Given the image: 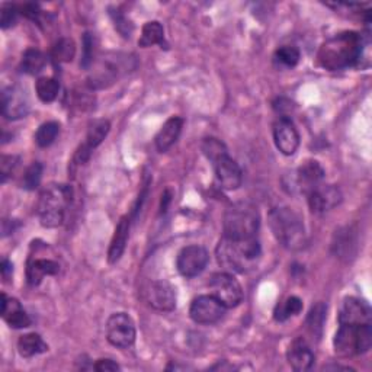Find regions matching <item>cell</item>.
I'll use <instances>...</instances> for the list:
<instances>
[{"label":"cell","mask_w":372,"mask_h":372,"mask_svg":"<svg viewBox=\"0 0 372 372\" xmlns=\"http://www.w3.org/2000/svg\"><path fill=\"white\" fill-rule=\"evenodd\" d=\"M22 13L25 16L31 18V19H37L40 15V6L34 5V4H27V5L22 6Z\"/></svg>","instance_id":"43"},{"label":"cell","mask_w":372,"mask_h":372,"mask_svg":"<svg viewBox=\"0 0 372 372\" xmlns=\"http://www.w3.org/2000/svg\"><path fill=\"white\" fill-rule=\"evenodd\" d=\"M42 178V164L40 162H34L27 170H25V175L22 179V188L34 191L40 186Z\"/></svg>","instance_id":"35"},{"label":"cell","mask_w":372,"mask_h":372,"mask_svg":"<svg viewBox=\"0 0 372 372\" xmlns=\"http://www.w3.org/2000/svg\"><path fill=\"white\" fill-rule=\"evenodd\" d=\"M325 369H344V371H354L349 366H340V365H332V366H325Z\"/></svg>","instance_id":"45"},{"label":"cell","mask_w":372,"mask_h":372,"mask_svg":"<svg viewBox=\"0 0 372 372\" xmlns=\"http://www.w3.org/2000/svg\"><path fill=\"white\" fill-rule=\"evenodd\" d=\"M83 54L80 66L83 68H88L90 64H93V37L90 32H86L83 35Z\"/></svg>","instance_id":"39"},{"label":"cell","mask_w":372,"mask_h":372,"mask_svg":"<svg viewBox=\"0 0 372 372\" xmlns=\"http://www.w3.org/2000/svg\"><path fill=\"white\" fill-rule=\"evenodd\" d=\"M163 42H164V30L162 27V23L157 20L147 22L143 27L138 45L147 48L152 45H163Z\"/></svg>","instance_id":"25"},{"label":"cell","mask_w":372,"mask_h":372,"mask_svg":"<svg viewBox=\"0 0 372 372\" xmlns=\"http://www.w3.org/2000/svg\"><path fill=\"white\" fill-rule=\"evenodd\" d=\"M45 63H47V59L40 52V49L30 48L25 52L22 57L20 67H22V71H25L27 74H38L45 67Z\"/></svg>","instance_id":"28"},{"label":"cell","mask_w":372,"mask_h":372,"mask_svg":"<svg viewBox=\"0 0 372 372\" xmlns=\"http://www.w3.org/2000/svg\"><path fill=\"white\" fill-rule=\"evenodd\" d=\"M184 128V119L181 116H172L169 118L164 124L163 127L160 128V131L156 136V147L157 150L164 153L167 152L169 148L175 144L182 133Z\"/></svg>","instance_id":"22"},{"label":"cell","mask_w":372,"mask_h":372,"mask_svg":"<svg viewBox=\"0 0 372 372\" xmlns=\"http://www.w3.org/2000/svg\"><path fill=\"white\" fill-rule=\"evenodd\" d=\"M300 49L294 47V45H284L281 48H278L275 52L274 60L278 66L281 67H287V68H292L300 61Z\"/></svg>","instance_id":"31"},{"label":"cell","mask_w":372,"mask_h":372,"mask_svg":"<svg viewBox=\"0 0 372 372\" xmlns=\"http://www.w3.org/2000/svg\"><path fill=\"white\" fill-rule=\"evenodd\" d=\"M303 310V301L299 299V296H288L285 301H282L281 304L277 306L274 317L277 321H285L292 316L300 314Z\"/></svg>","instance_id":"30"},{"label":"cell","mask_w":372,"mask_h":372,"mask_svg":"<svg viewBox=\"0 0 372 372\" xmlns=\"http://www.w3.org/2000/svg\"><path fill=\"white\" fill-rule=\"evenodd\" d=\"M130 218L128 217H122L118 221V226L115 229L114 237L111 240V246H109V251H108V262L111 265L116 263L124 252H126V247H127V241L130 237Z\"/></svg>","instance_id":"21"},{"label":"cell","mask_w":372,"mask_h":372,"mask_svg":"<svg viewBox=\"0 0 372 372\" xmlns=\"http://www.w3.org/2000/svg\"><path fill=\"white\" fill-rule=\"evenodd\" d=\"M210 260L208 252L203 246H186L179 252L176 266L179 274L185 278H195L203 274Z\"/></svg>","instance_id":"10"},{"label":"cell","mask_w":372,"mask_h":372,"mask_svg":"<svg viewBox=\"0 0 372 372\" xmlns=\"http://www.w3.org/2000/svg\"><path fill=\"white\" fill-rule=\"evenodd\" d=\"M203 152L211 163H215L221 156H224L229 153L226 144L220 141L218 138H212V137L205 138L203 141Z\"/></svg>","instance_id":"34"},{"label":"cell","mask_w":372,"mask_h":372,"mask_svg":"<svg viewBox=\"0 0 372 372\" xmlns=\"http://www.w3.org/2000/svg\"><path fill=\"white\" fill-rule=\"evenodd\" d=\"M328 317V307L323 303H317L311 307L307 316V329L314 337H320L323 332L325 320Z\"/></svg>","instance_id":"27"},{"label":"cell","mask_w":372,"mask_h":372,"mask_svg":"<svg viewBox=\"0 0 372 372\" xmlns=\"http://www.w3.org/2000/svg\"><path fill=\"white\" fill-rule=\"evenodd\" d=\"M16 18H18L16 6L11 4H5L2 6V11H0V27H2V30H8L13 27Z\"/></svg>","instance_id":"38"},{"label":"cell","mask_w":372,"mask_h":372,"mask_svg":"<svg viewBox=\"0 0 372 372\" xmlns=\"http://www.w3.org/2000/svg\"><path fill=\"white\" fill-rule=\"evenodd\" d=\"M30 112L27 92L19 86H9L2 92V114L8 119H19Z\"/></svg>","instance_id":"15"},{"label":"cell","mask_w":372,"mask_h":372,"mask_svg":"<svg viewBox=\"0 0 372 372\" xmlns=\"http://www.w3.org/2000/svg\"><path fill=\"white\" fill-rule=\"evenodd\" d=\"M147 299L150 306L159 311H173L176 308V292L167 281H155L148 287Z\"/></svg>","instance_id":"17"},{"label":"cell","mask_w":372,"mask_h":372,"mask_svg":"<svg viewBox=\"0 0 372 372\" xmlns=\"http://www.w3.org/2000/svg\"><path fill=\"white\" fill-rule=\"evenodd\" d=\"M18 159L13 156H4L2 163H0V170H2V182H6L8 176L12 175V172L16 167Z\"/></svg>","instance_id":"40"},{"label":"cell","mask_w":372,"mask_h":372,"mask_svg":"<svg viewBox=\"0 0 372 372\" xmlns=\"http://www.w3.org/2000/svg\"><path fill=\"white\" fill-rule=\"evenodd\" d=\"M107 339L115 348H130L136 342L134 320L127 313L112 314L107 321Z\"/></svg>","instance_id":"8"},{"label":"cell","mask_w":372,"mask_h":372,"mask_svg":"<svg viewBox=\"0 0 372 372\" xmlns=\"http://www.w3.org/2000/svg\"><path fill=\"white\" fill-rule=\"evenodd\" d=\"M323 179L325 169L321 167V164L316 160H307L296 169V172L294 173V178H291V191L308 195L313 189L321 185V181Z\"/></svg>","instance_id":"12"},{"label":"cell","mask_w":372,"mask_h":372,"mask_svg":"<svg viewBox=\"0 0 372 372\" xmlns=\"http://www.w3.org/2000/svg\"><path fill=\"white\" fill-rule=\"evenodd\" d=\"M260 226L258 208L251 203H236L224 215V237L233 240L256 239Z\"/></svg>","instance_id":"6"},{"label":"cell","mask_w":372,"mask_h":372,"mask_svg":"<svg viewBox=\"0 0 372 372\" xmlns=\"http://www.w3.org/2000/svg\"><path fill=\"white\" fill-rule=\"evenodd\" d=\"M343 200L340 189L335 185H318L308 193V207L313 212L321 214L336 208Z\"/></svg>","instance_id":"16"},{"label":"cell","mask_w":372,"mask_h":372,"mask_svg":"<svg viewBox=\"0 0 372 372\" xmlns=\"http://www.w3.org/2000/svg\"><path fill=\"white\" fill-rule=\"evenodd\" d=\"M212 164L215 167L217 179L222 188L227 191H234L241 185V181H243L241 169L237 164V162L229 156V153L221 156Z\"/></svg>","instance_id":"18"},{"label":"cell","mask_w":372,"mask_h":372,"mask_svg":"<svg viewBox=\"0 0 372 372\" xmlns=\"http://www.w3.org/2000/svg\"><path fill=\"white\" fill-rule=\"evenodd\" d=\"M274 108L282 115L281 118H288L287 114L292 109V102H289V101H287V99L281 97V99H278V101L274 104Z\"/></svg>","instance_id":"42"},{"label":"cell","mask_w":372,"mask_h":372,"mask_svg":"<svg viewBox=\"0 0 372 372\" xmlns=\"http://www.w3.org/2000/svg\"><path fill=\"white\" fill-rule=\"evenodd\" d=\"M60 266L57 262L49 259H34L30 260L27 268V278L28 284L37 287L41 284L42 278L47 275H57Z\"/></svg>","instance_id":"23"},{"label":"cell","mask_w":372,"mask_h":372,"mask_svg":"<svg viewBox=\"0 0 372 372\" xmlns=\"http://www.w3.org/2000/svg\"><path fill=\"white\" fill-rule=\"evenodd\" d=\"M337 320L339 325H371L372 311L368 303L356 299V296H348L340 306Z\"/></svg>","instance_id":"13"},{"label":"cell","mask_w":372,"mask_h":372,"mask_svg":"<svg viewBox=\"0 0 372 372\" xmlns=\"http://www.w3.org/2000/svg\"><path fill=\"white\" fill-rule=\"evenodd\" d=\"M269 226L275 239L288 251H300L306 244L303 218L291 208H275L269 214Z\"/></svg>","instance_id":"4"},{"label":"cell","mask_w":372,"mask_h":372,"mask_svg":"<svg viewBox=\"0 0 372 372\" xmlns=\"http://www.w3.org/2000/svg\"><path fill=\"white\" fill-rule=\"evenodd\" d=\"M2 277L5 281H8L11 277H12V272H13V265L8 260V259H4L2 260Z\"/></svg>","instance_id":"44"},{"label":"cell","mask_w":372,"mask_h":372,"mask_svg":"<svg viewBox=\"0 0 372 372\" xmlns=\"http://www.w3.org/2000/svg\"><path fill=\"white\" fill-rule=\"evenodd\" d=\"M226 314L222 306L214 295H201L191 304L189 316L196 325H214Z\"/></svg>","instance_id":"11"},{"label":"cell","mask_w":372,"mask_h":372,"mask_svg":"<svg viewBox=\"0 0 372 372\" xmlns=\"http://www.w3.org/2000/svg\"><path fill=\"white\" fill-rule=\"evenodd\" d=\"M109 128H111V124L108 119L93 121L89 126L85 144L90 148V150H95V148L105 140V137L109 133Z\"/></svg>","instance_id":"26"},{"label":"cell","mask_w":372,"mask_h":372,"mask_svg":"<svg viewBox=\"0 0 372 372\" xmlns=\"http://www.w3.org/2000/svg\"><path fill=\"white\" fill-rule=\"evenodd\" d=\"M210 288L211 295L224 306L226 308L237 307L243 301V288L230 272H221L211 278Z\"/></svg>","instance_id":"9"},{"label":"cell","mask_w":372,"mask_h":372,"mask_svg":"<svg viewBox=\"0 0 372 372\" xmlns=\"http://www.w3.org/2000/svg\"><path fill=\"white\" fill-rule=\"evenodd\" d=\"M76 56V44L70 38H61L53 47V57L59 63H70Z\"/></svg>","instance_id":"33"},{"label":"cell","mask_w":372,"mask_h":372,"mask_svg":"<svg viewBox=\"0 0 372 372\" xmlns=\"http://www.w3.org/2000/svg\"><path fill=\"white\" fill-rule=\"evenodd\" d=\"M333 346L336 355L342 358H351L368 352L372 346L371 325H339V330L333 339Z\"/></svg>","instance_id":"7"},{"label":"cell","mask_w":372,"mask_h":372,"mask_svg":"<svg viewBox=\"0 0 372 372\" xmlns=\"http://www.w3.org/2000/svg\"><path fill=\"white\" fill-rule=\"evenodd\" d=\"M35 90L38 97L44 104H49L56 101V97L59 96L60 85L56 79L53 78H40L35 85Z\"/></svg>","instance_id":"29"},{"label":"cell","mask_w":372,"mask_h":372,"mask_svg":"<svg viewBox=\"0 0 372 372\" xmlns=\"http://www.w3.org/2000/svg\"><path fill=\"white\" fill-rule=\"evenodd\" d=\"M364 41L362 35L355 31H346L333 35L321 44L317 61L318 64L329 70L339 71L358 64L362 56Z\"/></svg>","instance_id":"1"},{"label":"cell","mask_w":372,"mask_h":372,"mask_svg":"<svg viewBox=\"0 0 372 372\" xmlns=\"http://www.w3.org/2000/svg\"><path fill=\"white\" fill-rule=\"evenodd\" d=\"M71 186L63 184H52L41 192L37 210L44 227L56 229L63 224L66 210L71 203Z\"/></svg>","instance_id":"5"},{"label":"cell","mask_w":372,"mask_h":372,"mask_svg":"<svg viewBox=\"0 0 372 372\" xmlns=\"http://www.w3.org/2000/svg\"><path fill=\"white\" fill-rule=\"evenodd\" d=\"M111 18L114 20V25H115V30L124 37V38H130L133 31H134V27L133 23L128 20V18L124 15L121 11H111Z\"/></svg>","instance_id":"37"},{"label":"cell","mask_w":372,"mask_h":372,"mask_svg":"<svg viewBox=\"0 0 372 372\" xmlns=\"http://www.w3.org/2000/svg\"><path fill=\"white\" fill-rule=\"evenodd\" d=\"M88 76V86L90 89H105L112 86L124 74L133 71L137 63L133 56L124 53H107L92 64Z\"/></svg>","instance_id":"3"},{"label":"cell","mask_w":372,"mask_h":372,"mask_svg":"<svg viewBox=\"0 0 372 372\" xmlns=\"http://www.w3.org/2000/svg\"><path fill=\"white\" fill-rule=\"evenodd\" d=\"M93 368L96 371H99V372H115V371L121 369L119 365L115 361H112V359H99L93 365Z\"/></svg>","instance_id":"41"},{"label":"cell","mask_w":372,"mask_h":372,"mask_svg":"<svg viewBox=\"0 0 372 372\" xmlns=\"http://www.w3.org/2000/svg\"><path fill=\"white\" fill-rule=\"evenodd\" d=\"M274 141L278 150L285 156H292L300 147V134L289 118H280L274 124Z\"/></svg>","instance_id":"14"},{"label":"cell","mask_w":372,"mask_h":372,"mask_svg":"<svg viewBox=\"0 0 372 372\" xmlns=\"http://www.w3.org/2000/svg\"><path fill=\"white\" fill-rule=\"evenodd\" d=\"M60 133V124L56 121H48L38 128L35 134V143L40 147L52 145Z\"/></svg>","instance_id":"32"},{"label":"cell","mask_w":372,"mask_h":372,"mask_svg":"<svg viewBox=\"0 0 372 372\" xmlns=\"http://www.w3.org/2000/svg\"><path fill=\"white\" fill-rule=\"evenodd\" d=\"M333 246H335L337 255L349 256V255H352V247L356 246V240H355L352 232L348 229L346 232H343V234H339L337 243Z\"/></svg>","instance_id":"36"},{"label":"cell","mask_w":372,"mask_h":372,"mask_svg":"<svg viewBox=\"0 0 372 372\" xmlns=\"http://www.w3.org/2000/svg\"><path fill=\"white\" fill-rule=\"evenodd\" d=\"M287 359L292 369L303 372V371H308L313 366L314 354L310 349L308 343L303 337H300V339H295L289 344Z\"/></svg>","instance_id":"19"},{"label":"cell","mask_w":372,"mask_h":372,"mask_svg":"<svg viewBox=\"0 0 372 372\" xmlns=\"http://www.w3.org/2000/svg\"><path fill=\"white\" fill-rule=\"evenodd\" d=\"M260 244L258 237L247 240H233L222 237L217 246V260L227 272H247L255 268L260 258Z\"/></svg>","instance_id":"2"},{"label":"cell","mask_w":372,"mask_h":372,"mask_svg":"<svg viewBox=\"0 0 372 372\" xmlns=\"http://www.w3.org/2000/svg\"><path fill=\"white\" fill-rule=\"evenodd\" d=\"M18 351L23 358H32L35 355L47 352L48 344L38 333H28L20 336V339L18 340Z\"/></svg>","instance_id":"24"},{"label":"cell","mask_w":372,"mask_h":372,"mask_svg":"<svg viewBox=\"0 0 372 372\" xmlns=\"http://www.w3.org/2000/svg\"><path fill=\"white\" fill-rule=\"evenodd\" d=\"M2 317L12 329H25L31 326V318L25 313L16 299H8L2 294Z\"/></svg>","instance_id":"20"}]
</instances>
